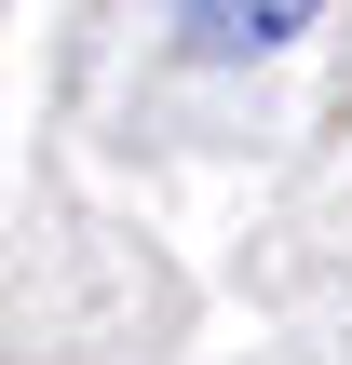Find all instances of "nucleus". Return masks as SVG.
Segmentation results:
<instances>
[{"mask_svg": "<svg viewBox=\"0 0 352 365\" xmlns=\"http://www.w3.org/2000/svg\"><path fill=\"white\" fill-rule=\"evenodd\" d=\"M176 27H190V54H271V41H298L312 27V0H176Z\"/></svg>", "mask_w": 352, "mask_h": 365, "instance_id": "nucleus-1", "label": "nucleus"}]
</instances>
